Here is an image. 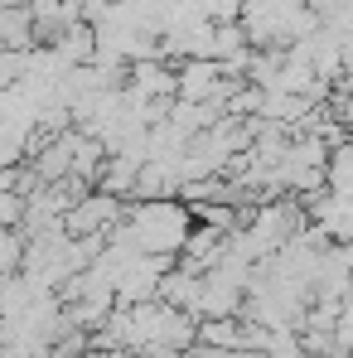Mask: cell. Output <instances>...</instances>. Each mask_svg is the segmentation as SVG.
Instances as JSON below:
<instances>
[{
  "label": "cell",
  "mask_w": 353,
  "mask_h": 358,
  "mask_svg": "<svg viewBox=\"0 0 353 358\" xmlns=\"http://www.w3.org/2000/svg\"><path fill=\"white\" fill-rule=\"evenodd\" d=\"M29 54L34 49H0V92H15L29 73Z\"/></svg>",
  "instance_id": "cell-6"
},
{
  "label": "cell",
  "mask_w": 353,
  "mask_h": 358,
  "mask_svg": "<svg viewBox=\"0 0 353 358\" xmlns=\"http://www.w3.org/2000/svg\"><path fill=\"white\" fill-rule=\"evenodd\" d=\"M126 213V199L117 194H102V189H87L68 213H63V233L68 238H107Z\"/></svg>",
  "instance_id": "cell-2"
},
{
  "label": "cell",
  "mask_w": 353,
  "mask_h": 358,
  "mask_svg": "<svg viewBox=\"0 0 353 358\" xmlns=\"http://www.w3.org/2000/svg\"><path fill=\"white\" fill-rule=\"evenodd\" d=\"M305 358H339V354H305Z\"/></svg>",
  "instance_id": "cell-12"
},
{
  "label": "cell",
  "mask_w": 353,
  "mask_h": 358,
  "mask_svg": "<svg viewBox=\"0 0 353 358\" xmlns=\"http://www.w3.org/2000/svg\"><path fill=\"white\" fill-rule=\"evenodd\" d=\"M121 87L131 97H141V102H170L175 97V68L165 59H136V63H126Z\"/></svg>",
  "instance_id": "cell-3"
},
{
  "label": "cell",
  "mask_w": 353,
  "mask_h": 358,
  "mask_svg": "<svg viewBox=\"0 0 353 358\" xmlns=\"http://www.w3.org/2000/svg\"><path fill=\"white\" fill-rule=\"evenodd\" d=\"M78 5H87V0H78Z\"/></svg>",
  "instance_id": "cell-13"
},
{
  "label": "cell",
  "mask_w": 353,
  "mask_h": 358,
  "mask_svg": "<svg viewBox=\"0 0 353 358\" xmlns=\"http://www.w3.org/2000/svg\"><path fill=\"white\" fill-rule=\"evenodd\" d=\"M102 358H141V354H131V349H102Z\"/></svg>",
  "instance_id": "cell-9"
},
{
  "label": "cell",
  "mask_w": 353,
  "mask_h": 358,
  "mask_svg": "<svg viewBox=\"0 0 353 358\" xmlns=\"http://www.w3.org/2000/svg\"><path fill=\"white\" fill-rule=\"evenodd\" d=\"M24 223V194L20 189H0V233Z\"/></svg>",
  "instance_id": "cell-8"
},
{
  "label": "cell",
  "mask_w": 353,
  "mask_h": 358,
  "mask_svg": "<svg viewBox=\"0 0 353 358\" xmlns=\"http://www.w3.org/2000/svg\"><path fill=\"white\" fill-rule=\"evenodd\" d=\"M68 358H102V354H97V349H87V354H68Z\"/></svg>",
  "instance_id": "cell-11"
},
{
  "label": "cell",
  "mask_w": 353,
  "mask_h": 358,
  "mask_svg": "<svg viewBox=\"0 0 353 358\" xmlns=\"http://www.w3.org/2000/svg\"><path fill=\"white\" fill-rule=\"evenodd\" d=\"M20 262H24V233H20V228H5V233H0V281L15 276Z\"/></svg>",
  "instance_id": "cell-7"
},
{
  "label": "cell",
  "mask_w": 353,
  "mask_h": 358,
  "mask_svg": "<svg viewBox=\"0 0 353 358\" xmlns=\"http://www.w3.org/2000/svg\"><path fill=\"white\" fill-rule=\"evenodd\" d=\"M339 257L349 262V271H353V242H344V247H339Z\"/></svg>",
  "instance_id": "cell-10"
},
{
  "label": "cell",
  "mask_w": 353,
  "mask_h": 358,
  "mask_svg": "<svg viewBox=\"0 0 353 358\" xmlns=\"http://www.w3.org/2000/svg\"><path fill=\"white\" fill-rule=\"evenodd\" d=\"M189 233H194L189 203H179V199H136V203H126L121 223L107 238L126 242V247H136L145 257L175 262L179 252H184V242H189Z\"/></svg>",
  "instance_id": "cell-1"
},
{
  "label": "cell",
  "mask_w": 353,
  "mask_h": 358,
  "mask_svg": "<svg viewBox=\"0 0 353 358\" xmlns=\"http://www.w3.org/2000/svg\"><path fill=\"white\" fill-rule=\"evenodd\" d=\"M324 189L353 203V141H349V136L329 145V160H324Z\"/></svg>",
  "instance_id": "cell-4"
},
{
  "label": "cell",
  "mask_w": 353,
  "mask_h": 358,
  "mask_svg": "<svg viewBox=\"0 0 353 358\" xmlns=\"http://www.w3.org/2000/svg\"><path fill=\"white\" fill-rule=\"evenodd\" d=\"M257 354H261V358H305V344H300L295 329H266Z\"/></svg>",
  "instance_id": "cell-5"
}]
</instances>
